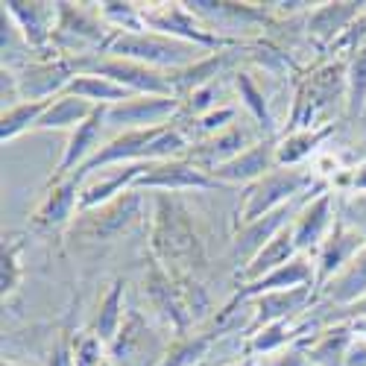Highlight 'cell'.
Here are the masks:
<instances>
[{"instance_id":"b9f144b4","label":"cell","mask_w":366,"mask_h":366,"mask_svg":"<svg viewBox=\"0 0 366 366\" xmlns=\"http://www.w3.org/2000/svg\"><path fill=\"white\" fill-rule=\"evenodd\" d=\"M337 220L366 240V191L337 194Z\"/></svg>"},{"instance_id":"6da1fadb","label":"cell","mask_w":366,"mask_h":366,"mask_svg":"<svg viewBox=\"0 0 366 366\" xmlns=\"http://www.w3.org/2000/svg\"><path fill=\"white\" fill-rule=\"evenodd\" d=\"M152 258L167 269L194 272L205 261V247L197 232L191 211L173 194H156L152 202V234H149Z\"/></svg>"},{"instance_id":"4dcf8cb0","label":"cell","mask_w":366,"mask_h":366,"mask_svg":"<svg viewBox=\"0 0 366 366\" xmlns=\"http://www.w3.org/2000/svg\"><path fill=\"white\" fill-rule=\"evenodd\" d=\"M62 94L79 97L91 106H117V103H127V100L135 97L132 91H127L124 85H117L106 76H97V74H76Z\"/></svg>"},{"instance_id":"7c38bea8","label":"cell","mask_w":366,"mask_h":366,"mask_svg":"<svg viewBox=\"0 0 366 366\" xmlns=\"http://www.w3.org/2000/svg\"><path fill=\"white\" fill-rule=\"evenodd\" d=\"M185 4L208 29H214L217 36L232 41H240L234 29H255L269 24V12L264 4L255 6V4H232V0H185Z\"/></svg>"},{"instance_id":"d6986e66","label":"cell","mask_w":366,"mask_h":366,"mask_svg":"<svg viewBox=\"0 0 366 366\" xmlns=\"http://www.w3.org/2000/svg\"><path fill=\"white\" fill-rule=\"evenodd\" d=\"M366 12V4L357 0H337V4H317L308 15H305V29L308 36L320 44H340L346 33L357 24V18Z\"/></svg>"},{"instance_id":"ba28073f","label":"cell","mask_w":366,"mask_h":366,"mask_svg":"<svg viewBox=\"0 0 366 366\" xmlns=\"http://www.w3.org/2000/svg\"><path fill=\"white\" fill-rule=\"evenodd\" d=\"M170 340L152 325L141 311H127L114 343L109 346V360L114 366H162Z\"/></svg>"},{"instance_id":"c3c4849f","label":"cell","mask_w":366,"mask_h":366,"mask_svg":"<svg viewBox=\"0 0 366 366\" xmlns=\"http://www.w3.org/2000/svg\"><path fill=\"white\" fill-rule=\"evenodd\" d=\"M226 366H258V357H243V360H234V363H226Z\"/></svg>"},{"instance_id":"ee69618b","label":"cell","mask_w":366,"mask_h":366,"mask_svg":"<svg viewBox=\"0 0 366 366\" xmlns=\"http://www.w3.org/2000/svg\"><path fill=\"white\" fill-rule=\"evenodd\" d=\"M258 366H311L308 360V352H305V340L285 349V352H276V355H267V357H258Z\"/></svg>"},{"instance_id":"8992f818","label":"cell","mask_w":366,"mask_h":366,"mask_svg":"<svg viewBox=\"0 0 366 366\" xmlns=\"http://www.w3.org/2000/svg\"><path fill=\"white\" fill-rule=\"evenodd\" d=\"M144 191H127L120 194L117 199L106 202V205H97V208H88V211H79L76 220L68 226V237L76 240V243H114L124 237L132 226H138V220L144 217Z\"/></svg>"},{"instance_id":"8d00e7d4","label":"cell","mask_w":366,"mask_h":366,"mask_svg":"<svg viewBox=\"0 0 366 366\" xmlns=\"http://www.w3.org/2000/svg\"><path fill=\"white\" fill-rule=\"evenodd\" d=\"M220 340L208 337V334H179L176 340H170V349L162 360V366H197L202 357L211 355V349H217Z\"/></svg>"},{"instance_id":"7bdbcfd3","label":"cell","mask_w":366,"mask_h":366,"mask_svg":"<svg viewBox=\"0 0 366 366\" xmlns=\"http://www.w3.org/2000/svg\"><path fill=\"white\" fill-rule=\"evenodd\" d=\"M109 360V346L94 331H85L74 343V366H103Z\"/></svg>"},{"instance_id":"4316f807","label":"cell","mask_w":366,"mask_h":366,"mask_svg":"<svg viewBox=\"0 0 366 366\" xmlns=\"http://www.w3.org/2000/svg\"><path fill=\"white\" fill-rule=\"evenodd\" d=\"M305 285H314V287H317V269H314L311 255H296L290 264L267 272V276H261L258 282L240 285L237 293L247 296V299H255V296H264V293L290 290V287H305Z\"/></svg>"},{"instance_id":"9c48e42d","label":"cell","mask_w":366,"mask_h":366,"mask_svg":"<svg viewBox=\"0 0 366 366\" xmlns=\"http://www.w3.org/2000/svg\"><path fill=\"white\" fill-rule=\"evenodd\" d=\"M71 62H74L76 74L106 76V79H112L117 85H124L127 91H132V94H141V97H176L167 74L152 71V68L138 65V62H129V59H117V56L100 53V56H88V59H71Z\"/></svg>"},{"instance_id":"74e56055","label":"cell","mask_w":366,"mask_h":366,"mask_svg":"<svg viewBox=\"0 0 366 366\" xmlns=\"http://www.w3.org/2000/svg\"><path fill=\"white\" fill-rule=\"evenodd\" d=\"M50 103L53 100H39V103H18V106L6 109L4 114H0V141L9 144L24 132H36L39 120L47 112Z\"/></svg>"},{"instance_id":"3957f363","label":"cell","mask_w":366,"mask_h":366,"mask_svg":"<svg viewBox=\"0 0 366 366\" xmlns=\"http://www.w3.org/2000/svg\"><path fill=\"white\" fill-rule=\"evenodd\" d=\"M322 179H317V173L311 167H272L264 179H258L255 185L243 188L240 194V205L234 214V229L237 226H249L267 214H272L276 208L299 199L302 194H308L311 188H317Z\"/></svg>"},{"instance_id":"f35d334b","label":"cell","mask_w":366,"mask_h":366,"mask_svg":"<svg viewBox=\"0 0 366 366\" xmlns=\"http://www.w3.org/2000/svg\"><path fill=\"white\" fill-rule=\"evenodd\" d=\"M21 252H24L21 237H15V234L4 237V247H0V293H4V302L12 299L24 282Z\"/></svg>"},{"instance_id":"ac0fdd59","label":"cell","mask_w":366,"mask_h":366,"mask_svg":"<svg viewBox=\"0 0 366 366\" xmlns=\"http://www.w3.org/2000/svg\"><path fill=\"white\" fill-rule=\"evenodd\" d=\"M144 296L149 302V308L156 311V317L162 322H167L176 334H188L191 328V320L182 311V302H179V293H176V282H173V272L159 264L156 258L149 261L147 267V276H144Z\"/></svg>"},{"instance_id":"836d02e7","label":"cell","mask_w":366,"mask_h":366,"mask_svg":"<svg viewBox=\"0 0 366 366\" xmlns=\"http://www.w3.org/2000/svg\"><path fill=\"white\" fill-rule=\"evenodd\" d=\"M97 106H91V103H85V100H79V97H71V94H59L50 106H47V112L41 114V120H39V127H36V132H50V129H76V127H82L85 120L91 117V112H94Z\"/></svg>"},{"instance_id":"e0dca14e","label":"cell","mask_w":366,"mask_h":366,"mask_svg":"<svg viewBox=\"0 0 366 366\" xmlns=\"http://www.w3.org/2000/svg\"><path fill=\"white\" fill-rule=\"evenodd\" d=\"M82 185H85V179L79 173H71L65 179H56L53 188L44 194L39 211L33 214V226L41 229V232H53V229L71 226L76 220V214H79Z\"/></svg>"},{"instance_id":"d590c367","label":"cell","mask_w":366,"mask_h":366,"mask_svg":"<svg viewBox=\"0 0 366 366\" xmlns=\"http://www.w3.org/2000/svg\"><path fill=\"white\" fill-rule=\"evenodd\" d=\"M0 53H4V71H12V74L33 62L29 56L36 53L6 9H0Z\"/></svg>"},{"instance_id":"484cf974","label":"cell","mask_w":366,"mask_h":366,"mask_svg":"<svg viewBox=\"0 0 366 366\" xmlns=\"http://www.w3.org/2000/svg\"><path fill=\"white\" fill-rule=\"evenodd\" d=\"M314 331H320V328H308V322H299V320L272 322V325H264V328H255V331L247 334L243 355H247V357L276 355V352H285V349L302 343L305 337H311Z\"/></svg>"},{"instance_id":"cb8c5ba5","label":"cell","mask_w":366,"mask_h":366,"mask_svg":"<svg viewBox=\"0 0 366 366\" xmlns=\"http://www.w3.org/2000/svg\"><path fill=\"white\" fill-rule=\"evenodd\" d=\"M0 9H6L12 15V21L18 24V29L24 33V39L29 41L36 53L47 56L44 50H50V39H53V26H56V4H41V0H4Z\"/></svg>"},{"instance_id":"7dc6e473","label":"cell","mask_w":366,"mask_h":366,"mask_svg":"<svg viewBox=\"0 0 366 366\" xmlns=\"http://www.w3.org/2000/svg\"><path fill=\"white\" fill-rule=\"evenodd\" d=\"M349 322H352V331L357 334V337H363V340H366V314H357V317H349Z\"/></svg>"},{"instance_id":"ffe728a7","label":"cell","mask_w":366,"mask_h":366,"mask_svg":"<svg viewBox=\"0 0 366 366\" xmlns=\"http://www.w3.org/2000/svg\"><path fill=\"white\" fill-rule=\"evenodd\" d=\"M366 247V240L352 232L349 226H343L340 220L334 223L331 234L322 240V247L317 249L314 255V269H317V293L334 279V276H340V272L357 258V252Z\"/></svg>"},{"instance_id":"ab89813d","label":"cell","mask_w":366,"mask_h":366,"mask_svg":"<svg viewBox=\"0 0 366 366\" xmlns=\"http://www.w3.org/2000/svg\"><path fill=\"white\" fill-rule=\"evenodd\" d=\"M97 12L103 18V24L112 29V33H144V6L138 4H120V0H106V4H97Z\"/></svg>"},{"instance_id":"5bb4252c","label":"cell","mask_w":366,"mask_h":366,"mask_svg":"<svg viewBox=\"0 0 366 366\" xmlns=\"http://www.w3.org/2000/svg\"><path fill=\"white\" fill-rule=\"evenodd\" d=\"M182 112V100L179 97H141L135 94L127 103L109 106V127H117L120 132L129 129H156V127H167L176 124Z\"/></svg>"},{"instance_id":"9a60e30c","label":"cell","mask_w":366,"mask_h":366,"mask_svg":"<svg viewBox=\"0 0 366 366\" xmlns=\"http://www.w3.org/2000/svg\"><path fill=\"white\" fill-rule=\"evenodd\" d=\"M334 223H337V191L325 188L320 197L305 202V208L290 223L296 249L302 255H317V249L322 247V240L331 234Z\"/></svg>"},{"instance_id":"7402d4cb","label":"cell","mask_w":366,"mask_h":366,"mask_svg":"<svg viewBox=\"0 0 366 366\" xmlns=\"http://www.w3.org/2000/svg\"><path fill=\"white\" fill-rule=\"evenodd\" d=\"M320 293L314 285H305V287H290V290H276V293H264L255 296V322L249 331L272 325V322H285V320H296L302 314H308L314 305H317ZM247 331V334H249Z\"/></svg>"},{"instance_id":"f546056e","label":"cell","mask_w":366,"mask_h":366,"mask_svg":"<svg viewBox=\"0 0 366 366\" xmlns=\"http://www.w3.org/2000/svg\"><path fill=\"white\" fill-rule=\"evenodd\" d=\"M337 127H322V129H305V132H287L279 138V149H276V162L282 167H305L308 162H314L320 156V147L334 135Z\"/></svg>"},{"instance_id":"83f0119b","label":"cell","mask_w":366,"mask_h":366,"mask_svg":"<svg viewBox=\"0 0 366 366\" xmlns=\"http://www.w3.org/2000/svg\"><path fill=\"white\" fill-rule=\"evenodd\" d=\"M320 299H325L334 308H349V305H363L366 302V247L357 252V258L340 272L334 276L322 290Z\"/></svg>"},{"instance_id":"30bf717a","label":"cell","mask_w":366,"mask_h":366,"mask_svg":"<svg viewBox=\"0 0 366 366\" xmlns=\"http://www.w3.org/2000/svg\"><path fill=\"white\" fill-rule=\"evenodd\" d=\"M135 191L149 194H182V191H229L226 185L197 167L191 159H170V162H152L147 173L132 185Z\"/></svg>"},{"instance_id":"f1b7e54d","label":"cell","mask_w":366,"mask_h":366,"mask_svg":"<svg viewBox=\"0 0 366 366\" xmlns=\"http://www.w3.org/2000/svg\"><path fill=\"white\" fill-rule=\"evenodd\" d=\"M296 255H302L299 249H296V240H293V232H290V226L285 229V232H279L276 237H272L267 247L243 267V269H237V282L240 285H249V282H258L261 276H267V272H272V269H279V267H285V264H290Z\"/></svg>"},{"instance_id":"277c9868","label":"cell","mask_w":366,"mask_h":366,"mask_svg":"<svg viewBox=\"0 0 366 366\" xmlns=\"http://www.w3.org/2000/svg\"><path fill=\"white\" fill-rule=\"evenodd\" d=\"M114 33L103 24L97 9H88L82 4H56V26L50 47L62 59H88L109 50Z\"/></svg>"},{"instance_id":"4fadbf2b","label":"cell","mask_w":366,"mask_h":366,"mask_svg":"<svg viewBox=\"0 0 366 366\" xmlns=\"http://www.w3.org/2000/svg\"><path fill=\"white\" fill-rule=\"evenodd\" d=\"M249 124H255V120H237V124H232L229 129L217 132L214 138H205L199 144H194L188 149V156L197 167H202L205 173L217 170L223 164H229L232 159H237L240 152H247L249 147H255L261 138H267L261 129H252Z\"/></svg>"},{"instance_id":"e575fe53","label":"cell","mask_w":366,"mask_h":366,"mask_svg":"<svg viewBox=\"0 0 366 366\" xmlns=\"http://www.w3.org/2000/svg\"><path fill=\"white\" fill-rule=\"evenodd\" d=\"M346 114L366 117V41L346 59Z\"/></svg>"},{"instance_id":"f6af8a7d","label":"cell","mask_w":366,"mask_h":366,"mask_svg":"<svg viewBox=\"0 0 366 366\" xmlns=\"http://www.w3.org/2000/svg\"><path fill=\"white\" fill-rule=\"evenodd\" d=\"M337 194H343V188L346 191H366V162H360V164H355L352 170H346L343 176H340V182L337 185H331Z\"/></svg>"},{"instance_id":"52a82bcc","label":"cell","mask_w":366,"mask_h":366,"mask_svg":"<svg viewBox=\"0 0 366 366\" xmlns=\"http://www.w3.org/2000/svg\"><path fill=\"white\" fill-rule=\"evenodd\" d=\"M144 24L152 33H162V36H170V39H179V41H188L199 50H208V53H217V50H229V47H237L243 41H232V39H223L217 36L214 29H208L191 9L188 4H152V6H144Z\"/></svg>"},{"instance_id":"bcb514c9","label":"cell","mask_w":366,"mask_h":366,"mask_svg":"<svg viewBox=\"0 0 366 366\" xmlns=\"http://www.w3.org/2000/svg\"><path fill=\"white\" fill-rule=\"evenodd\" d=\"M346 366H366V340L355 334V343L346 355Z\"/></svg>"},{"instance_id":"7a4b0ae2","label":"cell","mask_w":366,"mask_h":366,"mask_svg":"<svg viewBox=\"0 0 366 366\" xmlns=\"http://www.w3.org/2000/svg\"><path fill=\"white\" fill-rule=\"evenodd\" d=\"M337 103L346 106V59L314 68L299 82L293 97V112L287 120V132L331 127L334 124L331 112Z\"/></svg>"},{"instance_id":"603a6c76","label":"cell","mask_w":366,"mask_h":366,"mask_svg":"<svg viewBox=\"0 0 366 366\" xmlns=\"http://www.w3.org/2000/svg\"><path fill=\"white\" fill-rule=\"evenodd\" d=\"M237 50H243V44L229 47V50H217V53H205L199 62L182 68L176 74H167L170 76V85H173V94L179 100H185V97L194 94V91H199V88H205L211 82H217L220 76H226L234 68V62L240 59Z\"/></svg>"},{"instance_id":"2e32d148","label":"cell","mask_w":366,"mask_h":366,"mask_svg":"<svg viewBox=\"0 0 366 366\" xmlns=\"http://www.w3.org/2000/svg\"><path fill=\"white\" fill-rule=\"evenodd\" d=\"M106 114H109V106H97L85 124L71 132V141H68L62 159H59V164L53 170V179H65V176L82 170L103 149V144L109 141L106 138V129H109Z\"/></svg>"},{"instance_id":"d6a6232c","label":"cell","mask_w":366,"mask_h":366,"mask_svg":"<svg viewBox=\"0 0 366 366\" xmlns=\"http://www.w3.org/2000/svg\"><path fill=\"white\" fill-rule=\"evenodd\" d=\"M124 296H127V282H124V279H114V282H112V287H109V293H106V296L100 299V305H97L94 328H91V331H94L106 346H112V343H114L120 325H124V320H127V311H124Z\"/></svg>"},{"instance_id":"1f68e13d","label":"cell","mask_w":366,"mask_h":366,"mask_svg":"<svg viewBox=\"0 0 366 366\" xmlns=\"http://www.w3.org/2000/svg\"><path fill=\"white\" fill-rule=\"evenodd\" d=\"M234 88H237V97L247 106L249 117L255 120V127L267 135V138H279L276 135V117H272V109H269V100L264 94V88L255 82V76L249 71H234Z\"/></svg>"},{"instance_id":"f907efd6","label":"cell","mask_w":366,"mask_h":366,"mask_svg":"<svg viewBox=\"0 0 366 366\" xmlns=\"http://www.w3.org/2000/svg\"><path fill=\"white\" fill-rule=\"evenodd\" d=\"M103 366H114V363H112V360H106V363H103Z\"/></svg>"},{"instance_id":"44dd1931","label":"cell","mask_w":366,"mask_h":366,"mask_svg":"<svg viewBox=\"0 0 366 366\" xmlns=\"http://www.w3.org/2000/svg\"><path fill=\"white\" fill-rule=\"evenodd\" d=\"M276 149H279V138H261L255 147H249L247 152H240V156L232 159L229 164L211 170V176H214L226 188H234V185L249 188V185H255L258 179H264L272 167H279Z\"/></svg>"},{"instance_id":"d4e9b609","label":"cell","mask_w":366,"mask_h":366,"mask_svg":"<svg viewBox=\"0 0 366 366\" xmlns=\"http://www.w3.org/2000/svg\"><path fill=\"white\" fill-rule=\"evenodd\" d=\"M355 343V331L349 320L328 322L325 328L305 337V352H308L311 366H346V355Z\"/></svg>"},{"instance_id":"681fc988","label":"cell","mask_w":366,"mask_h":366,"mask_svg":"<svg viewBox=\"0 0 366 366\" xmlns=\"http://www.w3.org/2000/svg\"><path fill=\"white\" fill-rule=\"evenodd\" d=\"M4 366H18V363H12V360H4Z\"/></svg>"},{"instance_id":"5b68a950","label":"cell","mask_w":366,"mask_h":366,"mask_svg":"<svg viewBox=\"0 0 366 366\" xmlns=\"http://www.w3.org/2000/svg\"><path fill=\"white\" fill-rule=\"evenodd\" d=\"M106 53L117 56V59H129V62L147 65V68L162 71V74H176L182 68L199 62L208 50H199L188 41H179V39H170L162 33H152V29H144V33H117L109 41Z\"/></svg>"},{"instance_id":"8fae6325","label":"cell","mask_w":366,"mask_h":366,"mask_svg":"<svg viewBox=\"0 0 366 366\" xmlns=\"http://www.w3.org/2000/svg\"><path fill=\"white\" fill-rule=\"evenodd\" d=\"M76 76L74 62L62 56H39L21 71H15V85L21 103H39V100H56L68 82Z\"/></svg>"},{"instance_id":"60d3db41","label":"cell","mask_w":366,"mask_h":366,"mask_svg":"<svg viewBox=\"0 0 366 366\" xmlns=\"http://www.w3.org/2000/svg\"><path fill=\"white\" fill-rule=\"evenodd\" d=\"M237 109L234 106H217L214 112H208V114H202V117H197V120H188V124H182V127H191L194 129V144H199V141H205V138H214L217 132H223V129H229L232 124H237ZM191 144V147H194Z\"/></svg>"}]
</instances>
